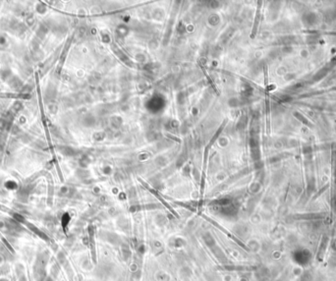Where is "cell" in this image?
<instances>
[{"mask_svg":"<svg viewBox=\"0 0 336 281\" xmlns=\"http://www.w3.org/2000/svg\"><path fill=\"white\" fill-rule=\"evenodd\" d=\"M2 262H3V258H2V257L0 256V265H1Z\"/></svg>","mask_w":336,"mask_h":281,"instance_id":"6da1fadb","label":"cell"}]
</instances>
